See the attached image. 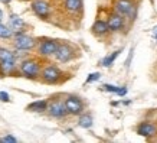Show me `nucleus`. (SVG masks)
Segmentation results:
<instances>
[{"mask_svg":"<svg viewBox=\"0 0 157 143\" xmlns=\"http://www.w3.org/2000/svg\"><path fill=\"white\" fill-rule=\"evenodd\" d=\"M40 70H42L40 62L38 59H33V58L23 59L19 65V72L23 77L29 78V80H38L39 74H40Z\"/></svg>","mask_w":157,"mask_h":143,"instance_id":"f257e3e1","label":"nucleus"},{"mask_svg":"<svg viewBox=\"0 0 157 143\" xmlns=\"http://www.w3.org/2000/svg\"><path fill=\"white\" fill-rule=\"evenodd\" d=\"M39 78H40L45 84H56V82L61 81L62 71L56 67V65L49 64V65H45V67L40 70Z\"/></svg>","mask_w":157,"mask_h":143,"instance_id":"f03ea898","label":"nucleus"},{"mask_svg":"<svg viewBox=\"0 0 157 143\" xmlns=\"http://www.w3.org/2000/svg\"><path fill=\"white\" fill-rule=\"evenodd\" d=\"M38 41L32 36L26 35L25 32L13 35V46L19 51H32L33 48H36Z\"/></svg>","mask_w":157,"mask_h":143,"instance_id":"7ed1b4c3","label":"nucleus"},{"mask_svg":"<svg viewBox=\"0 0 157 143\" xmlns=\"http://www.w3.org/2000/svg\"><path fill=\"white\" fill-rule=\"evenodd\" d=\"M63 104H65V109H67L68 114H71V116L82 114L84 109H85L84 101L79 97H76V95H68L67 98L63 100Z\"/></svg>","mask_w":157,"mask_h":143,"instance_id":"20e7f679","label":"nucleus"},{"mask_svg":"<svg viewBox=\"0 0 157 143\" xmlns=\"http://www.w3.org/2000/svg\"><path fill=\"white\" fill-rule=\"evenodd\" d=\"M48 114L53 119H65L68 116V111L65 109V104H63V101L62 100H52V101H48Z\"/></svg>","mask_w":157,"mask_h":143,"instance_id":"39448f33","label":"nucleus"},{"mask_svg":"<svg viewBox=\"0 0 157 143\" xmlns=\"http://www.w3.org/2000/svg\"><path fill=\"white\" fill-rule=\"evenodd\" d=\"M58 45H59V42L55 39H42L39 43H36L38 54L40 57H52L56 51Z\"/></svg>","mask_w":157,"mask_h":143,"instance_id":"423d86ee","label":"nucleus"},{"mask_svg":"<svg viewBox=\"0 0 157 143\" xmlns=\"http://www.w3.org/2000/svg\"><path fill=\"white\" fill-rule=\"evenodd\" d=\"M53 57L58 62H62V64L69 62L74 58V48L69 43H59L55 54H53Z\"/></svg>","mask_w":157,"mask_h":143,"instance_id":"0eeeda50","label":"nucleus"},{"mask_svg":"<svg viewBox=\"0 0 157 143\" xmlns=\"http://www.w3.org/2000/svg\"><path fill=\"white\" fill-rule=\"evenodd\" d=\"M32 10L40 19H48L51 16V5L45 0H33L32 2Z\"/></svg>","mask_w":157,"mask_h":143,"instance_id":"6e6552de","label":"nucleus"},{"mask_svg":"<svg viewBox=\"0 0 157 143\" xmlns=\"http://www.w3.org/2000/svg\"><path fill=\"white\" fill-rule=\"evenodd\" d=\"M137 133L140 136L150 139L157 134V126L154 123H151V121H143V123H140L137 126Z\"/></svg>","mask_w":157,"mask_h":143,"instance_id":"1a4fd4ad","label":"nucleus"},{"mask_svg":"<svg viewBox=\"0 0 157 143\" xmlns=\"http://www.w3.org/2000/svg\"><path fill=\"white\" fill-rule=\"evenodd\" d=\"M107 25H108V29L111 32H120L123 30L124 26H125V22H124V16L118 13H114L111 14L107 20Z\"/></svg>","mask_w":157,"mask_h":143,"instance_id":"9d476101","label":"nucleus"},{"mask_svg":"<svg viewBox=\"0 0 157 143\" xmlns=\"http://www.w3.org/2000/svg\"><path fill=\"white\" fill-rule=\"evenodd\" d=\"M134 10V5L131 0H117L115 2V13L121 16H130Z\"/></svg>","mask_w":157,"mask_h":143,"instance_id":"9b49d317","label":"nucleus"},{"mask_svg":"<svg viewBox=\"0 0 157 143\" xmlns=\"http://www.w3.org/2000/svg\"><path fill=\"white\" fill-rule=\"evenodd\" d=\"M9 28L13 30L14 34H20V32H25V28H26V23L22 18H19L17 14H10L9 19Z\"/></svg>","mask_w":157,"mask_h":143,"instance_id":"f8f14e48","label":"nucleus"},{"mask_svg":"<svg viewBox=\"0 0 157 143\" xmlns=\"http://www.w3.org/2000/svg\"><path fill=\"white\" fill-rule=\"evenodd\" d=\"M63 6L69 13H79L82 10V0H63Z\"/></svg>","mask_w":157,"mask_h":143,"instance_id":"ddd939ff","label":"nucleus"},{"mask_svg":"<svg viewBox=\"0 0 157 143\" xmlns=\"http://www.w3.org/2000/svg\"><path fill=\"white\" fill-rule=\"evenodd\" d=\"M17 70L16 61H0V74L2 75H10Z\"/></svg>","mask_w":157,"mask_h":143,"instance_id":"4468645a","label":"nucleus"},{"mask_svg":"<svg viewBox=\"0 0 157 143\" xmlns=\"http://www.w3.org/2000/svg\"><path fill=\"white\" fill-rule=\"evenodd\" d=\"M46 109H48V100H36L26 107L28 111H35V113H43L46 111Z\"/></svg>","mask_w":157,"mask_h":143,"instance_id":"2eb2a0df","label":"nucleus"},{"mask_svg":"<svg viewBox=\"0 0 157 143\" xmlns=\"http://www.w3.org/2000/svg\"><path fill=\"white\" fill-rule=\"evenodd\" d=\"M109 32L108 25L104 20H97L95 23L92 25V34L97 35V36H104Z\"/></svg>","mask_w":157,"mask_h":143,"instance_id":"dca6fc26","label":"nucleus"},{"mask_svg":"<svg viewBox=\"0 0 157 143\" xmlns=\"http://www.w3.org/2000/svg\"><path fill=\"white\" fill-rule=\"evenodd\" d=\"M92 123H94V120H92V116L91 114H81L79 121H78L79 127H82V129H90L91 126H92Z\"/></svg>","mask_w":157,"mask_h":143,"instance_id":"f3484780","label":"nucleus"},{"mask_svg":"<svg viewBox=\"0 0 157 143\" xmlns=\"http://www.w3.org/2000/svg\"><path fill=\"white\" fill-rule=\"evenodd\" d=\"M0 61H16V55L7 48H0Z\"/></svg>","mask_w":157,"mask_h":143,"instance_id":"a211bd4d","label":"nucleus"},{"mask_svg":"<svg viewBox=\"0 0 157 143\" xmlns=\"http://www.w3.org/2000/svg\"><path fill=\"white\" fill-rule=\"evenodd\" d=\"M13 38V30L0 22V39H12Z\"/></svg>","mask_w":157,"mask_h":143,"instance_id":"6ab92c4d","label":"nucleus"},{"mask_svg":"<svg viewBox=\"0 0 157 143\" xmlns=\"http://www.w3.org/2000/svg\"><path fill=\"white\" fill-rule=\"evenodd\" d=\"M120 52H121V51H114V52L111 54V55H107V57L102 59V65H104V67H111V65L114 64L115 58L118 57Z\"/></svg>","mask_w":157,"mask_h":143,"instance_id":"aec40b11","label":"nucleus"},{"mask_svg":"<svg viewBox=\"0 0 157 143\" xmlns=\"http://www.w3.org/2000/svg\"><path fill=\"white\" fill-rule=\"evenodd\" d=\"M104 90L105 91H109V93H117L118 95H124L127 93L125 88H120V87H115V85H109V84H105L104 85Z\"/></svg>","mask_w":157,"mask_h":143,"instance_id":"412c9836","label":"nucleus"},{"mask_svg":"<svg viewBox=\"0 0 157 143\" xmlns=\"http://www.w3.org/2000/svg\"><path fill=\"white\" fill-rule=\"evenodd\" d=\"M100 78H101V74H100V72H92V74H90V77L86 78V84L94 82V81H98Z\"/></svg>","mask_w":157,"mask_h":143,"instance_id":"4be33fe9","label":"nucleus"},{"mask_svg":"<svg viewBox=\"0 0 157 143\" xmlns=\"http://www.w3.org/2000/svg\"><path fill=\"white\" fill-rule=\"evenodd\" d=\"M0 142H3V143H13V142H17V139L13 137V136H10V134H7V136H5V137L0 139Z\"/></svg>","mask_w":157,"mask_h":143,"instance_id":"5701e85b","label":"nucleus"},{"mask_svg":"<svg viewBox=\"0 0 157 143\" xmlns=\"http://www.w3.org/2000/svg\"><path fill=\"white\" fill-rule=\"evenodd\" d=\"M0 101H5V103H9L10 101V97L7 93H5V91H0Z\"/></svg>","mask_w":157,"mask_h":143,"instance_id":"b1692460","label":"nucleus"},{"mask_svg":"<svg viewBox=\"0 0 157 143\" xmlns=\"http://www.w3.org/2000/svg\"><path fill=\"white\" fill-rule=\"evenodd\" d=\"M153 36H154V38L157 39V26L154 29H153Z\"/></svg>","mask_w":157,"mask_h":143,"instance_id":"393cba45","label":"nucleus"},{"mask_svg":"<svg viewBox=\"0 0 157 143\" xmlns=\"http://www.w3.org/2000/svg\"><path fill=\"white\" fill-rule=\"evenodd\" d=\"M0 2H2V3H5V5H9L12 0H0Z\"/></svg>","mask_w":157,"mask_h":143,"instance_id":"a878e982","label":"nucleus"},{"mask_svg":"<svg viewBox=\"0 0 157 143\" xmlns=\"http://www.w3.org/2000/svg\"><path fill=\"white\" fill-rule=\"evenodd\" d=\"M2 19H3V10L0 9V22H2Z\"/></svg>","mask_w":157,"mask_h":143,"instance_id":"bb28decb","label":"nucleus"}]
</instances>
